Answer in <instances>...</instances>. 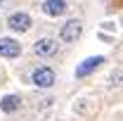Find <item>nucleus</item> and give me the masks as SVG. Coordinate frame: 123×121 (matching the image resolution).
I'll return each instance as SVG.
<instances>
[{
	"instance_id": "obj_1",
	"label": "nucleus",
	"mask_w": 123,
	"mask_h": 121,
	"mask_svg": "<svg viewBox=\"0 0 123 121\" xmlns=\"http://www.w3.org/2000/svg\"><path fill=\"white\" fill-rule=\"evenodd\" d=\"M31 83L36 86V88H52L55 86V71H52V67H36L33 71H31Z\"/></svg>"
},
{
	"instance_id": "obj_2",
	"label": "nucleus",
	"mask_w": 123,
	"mask_h": 121,
	"mask_svg": "<svg viewBox=\"0 0 123 121\" xmlns=\"http://www.w3.org/2000/svg\"><path fill=\"white\" fill-rule=\"evenodd\" d=\"M7 29L14 31V33H26V31L33 26V19H31L29 12H12V14L7 17Z\"/></svg>"
},
{
	"instance_id": "obj_3",
	"label": "nucleus",
	"mask_w": 123,
	"mask_h": 121,
	"mask_svg": "<svg viewBox=\"0 0 123 121\" xmlns=\"http://www.w3.org/2000/svg\"><path fill=\"white\" fill-rule=\"evenodd\" d=\"M80 33H83V21L80 19H69L59 29V40L62 43H76L80 38Z\"/></svg>"
},
{
	"instance_id": "obj_4",
	"label": "nucleus",
	"mask_w": 123,
	"mask_h": 121,
	"mask_svg": "<svg viewBox=\"0 0 123 121\" xmlns=\"http://www.w3.org/2000/svg\"><path fill=\"white\" fill-rule=\"evenodd\" d=\"M104 55H95V57H85V60L80 62V64H76V78H88L90 74H95L102 64H104Z\"/></svg>"
},
{
	"instance_id": "obj_5",
	"label": "nucleus",
	"mask_w": 123,
	"mask_h": 121,
	"mask_svg": "<svg viewBox=\"0 0 123 121\" xmlns=\"http://www.w3.org/2000/svg\"><path fill=\"white\" fill-rule=\"evenodd\" d=\"M57 50H59V43L55 38H50V36H43V38H38L33 43V52L38 57H52V55H57Z\"/></svg>"
},
{
	"instance_id": "obj_6",
	"label": "nucleus",
	"mask_w": 123,
	"mask_h": 121,
	"mask_svg": "<svg viewBox=\"0 0 123 121\" xmlns=\"http://www.w3.org/2000/svg\"><path fill=\"white\" fill-rule=\"evenodd\" d=\"M40 10H43L45 17L57 19V17H64L66 12H69V2H66V0H43Z\"/></svg>"
},
{
	"instance_id": "obj_7",
	"label": "nucleus",
	"mask_w": 123,
	"mask_h": 121,
	"mask_svg": "<svg viewBox=\"0 0 123 121\" xmlns=\"http://www.w3.org/2000/svg\"><path fill=\"white\" fill-rule=\"evenodd\" d=\"M21 55V43L12 38V36H2L0 38V57H5V60H14Z\"/></svg>"
},
{
	"instance_id": "obj_8",
	"label": "nucleus",
	"mask_w": 123,
	"mask_h": 121,
	"mask_svg": "<svg viewBox=\"0 0 123 121\" xmlns=\"http://www.w3.org/2000/svg\"><path fill=\"white\" fill-rule=\"evenodd\" d=\"M19 107H21V97L17 93H7L0 97V112H5V114H14Z\"/></svg>"
},
{
	"instance_id": "obj_9",
	"label": "nucleus",
	"mask_w": 123,
	"mask_h": 121,
	"mask_svg": "<svg viewBox=\"0 0 123 121\" xmlns=\"http://www.w3.org/2000/svg\"><path fill=\"white\" fill-rule=\"evenodd\" d=\"M102 26H104V29H107V31H114V24H111V21H104Z\"/></svg>"
},
{
	"instance_id": "obj_10",
	"label": "nucleus",
	"mask_w": 123,
	"mask_h": 121,
	"mask_svg": "<svg viewBox=\"0 0 123 121\" xmlns=\"http://www.w3.org/2000/svg\"><path fill=\"white\" fill-rule=\"evenodd\" d=\"M2 2H5V0H0V5H2Z\"/></svg>"
}]
</instances>
